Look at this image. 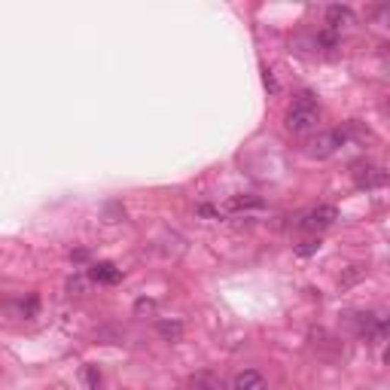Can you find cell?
<instances>
[{"label": "cell", "instance_id": "ba28073f", "mask_svg": "<svg viewBox=\"0 0 390 390\" xmlns=\"http://www.w3.org/2000/svg\"><path fill=\"white\" fill-rule=\"evenodd\" d=\"M262 198L259 195H232L229 202L223 204L226 214H247V210H259Z\"/></svg>", "mask_w": 390, "mask_h": 390}, {"label": "cell", "instance_id": "277c9868", "mask_svg": "<svg viewBox=\"0 0 390 390\" xmlns=\"http://www.w3.org/2000/svg\"><path fill=\"white\" fill-rule=\"evenodd\" d=\"M354 183L357 189H381L387 183V171H381L378 165H354Z\"/></svg>", "mask_w": 390, "mask_h": 390}, {"label": "cell", "instance_id": "5b68a950", "mask_svg": "<svg viewBox=\"0 0 390 390\" xmlns=\"http://www.w3.org/2000/svg\"><path fill=\"white\" fill-rule=\"evenodd\" d=\"M89 278L95 283H119L122 281V268H116L113 262H91L89 266Z\"/></svg>", "mask_w": 390, "mask_h": 390}, {"label": "cell", "instance_id": "52a82bcc", "mask_svg": "<svg viewBox=\"0 0 390 390\" xmlns=\"http://www.w3.org/2000/svg\"><path fill=\"white\" fill-rule=\"evenodd\" d=\"M354 22V10L351 6H342V3H332V6H326V28L329 31H342L345 25H351Z\"/></svg>", "mask_w": 390, "mask_h": 390}, {"label": "cell", "instance_id": "ac0fdd59", "mask_svg": "<svg viewBox=\"0 0 390 390\" xmlns=\"http://www.w3.org/2000/svg\"><path fill=\"white\" fill-rule=\"evenodd\" d=\"M74 259H76V262H83V259H89V250H74Z\"/></svg>", "mask_w": 390, "mask_h": 390}, {"label": "cell", "instance_id": "8fae6325", "mask_svg": "<svg viewBox=\"0 0 390 390\" xmlns=\"http://www.w3.org/2000/svg\"><path fill=\"white\" fill-rule=\"evenodd\" d=\"M317 250H321V241L317 238H308V241H302V244H296V253H299V257H314Z\"/></svg>", "mask_w": 390, "mask_h": 390}, {"label": "cell", "instance_id": "9c48e42d", "mask_svg": "<svg viewBox=\"0 0 390 390\" xmlns=\"http://www.w3.org/2000/svg\"><path fill=\"white\" fill-rule=\"evenodd\" d=\"M193 390H226V384L217 372H198L193 378Z\"/></svg>", "mask_w": 390, "mask_h": 390}, {"label": "cell", "instance_id": "8992f818", "mask_svg": "<svg viewBox=\"0 0 390 390\" xmlns=\"http://www.w3.org/2000/svg\"><path fill=\"white\" fill-rule=\"evenodd\" d=\"M232 390H268V381L257 369H244V372H238L232 378Z\"/></svg>", "mask_w": 390, "mask_h": 390}, {"label": "cell", "instance_id": "2e32d148", "mask_svg": "<svg viewBox=\"0 0 390 390\" xmlns=\"http://www.w3.org/2000/svg\"><path fill=\"white\" fill-rule=\"evenodd\" d=\"M67 290H70V293H74V290H76V293H83V278H74V281H67Z\"/></svg>", "mask_w": 390, "mask_h": 390}, {"label": "cell", "instance_id": "30bf717a", "mask_svg": "<svg viewBox=\"0 0 390 390\" xmlns=\"http://www.w3.org/2000/svg\"><path fill=\"white\" fill-rule=\"evenodd\" d=\"M155 329H159V336L165 338V342H180V336H183L180 321H155Z\"/></svg>", "mask_w": 390, "mask_h": 390}, {"label": "cell", "instance_id": "5bb4252c", "mask_svg": "<svg viewBox=\"0 0 390 390\" xmlns=\"http://www.w3.org/2000/svg\"><path fill=\"white\" fill-rule=\"evenodd\" d=\"M363 274H366L363 268H360V266H354V272H347L345 278H338V283H342V287H351V283H354V281H360V278H363Z\"/></svg>", "mask_w": 390, "mask_h": 390}, {"label": "cell", "instance_id": "e0dca14e", "mask_svg": "<svg viewBox=\"0 0 390 390\" xmlns=\"http://www.w3.org/2000/svg\"><path fill=\"white\" fill-rule=\"evenodd\" d=\"M134 308H138V311H153V302H150V299H140L138 305H134Z\"/></svg>", "mask_w": 390, "mask_h": 390}, {"label": "cell", "instance_id": "9a60e30c", "mask_svg": "<svg viewBox=\"0 0 390 390\" xmlns=\"http://www.w3.org/2000/svg\"><path fill=\"white\" fill-rule=\"evenodd\" d=\"M262 83H266V89L272 91V95H278V91H281V86H278V80H274L272 70H262Z\"/></svg>", "mask_w": 390, "mask_h": 390}, {"label": "cell", "instance_id": "7c38bea8", "mask_svg": "<svg viewBox=\"0 0 390 390\" xmlns=\"http://www.w3.org/2000/svg\"><path fill=\"white\" fill-rule=\"evenodd\" d=\"M37 308H40V299H37V296H28V299L19 302V311H22V317H34V314H37Z\"/></svg>", "mask_w": 390, "mask_h": 390}, {"label": "cell", "instance_id": "3957f363", "mask_svg": "<svg viewBox=\"0 0 390 390\" xmlns=\"http://www.w3.org/2000/svg\"><path fill=\"white\" fill-rule=\"evenodd\" d=\"M347 144V131L345 129H332V131H323V134H317L314 140H311V155H317V159H326V155H332L338 150V147H345Z\"/></svg>", "mask_w": 390, "mask_h": 390}, {"label": "cell", "instance_id": "6da1fadb", "mask_svg": "<svg viewBox=\"0 0 390 390\" xmlns=\"http://www.w3.org/2000/svg\"><path fill=\"white\" fill-rule=\"evenodd\" d=\"M317 122H321V107H317L314 95H308V91L296 95V101L287 110V129L293 134H305L317 129Z\"/></svg>", "mask_w": 390, "mask_h": 390}, {"label": "cell", "instance_id": "7a4b0ae2", "mask_svg": "<svg viewBox=\"0 0 390 390\" xmlns=\"http://www.w3.org/2000/svg\"><path fill=\"white\" fill-rule=\"evenodd\" d=\"M338 219V210L332 204H317V208L305 210V214L296 217V229L308 232V235H321L323 229H329L332 223Z\"/></svg>", "mask_w": 390, "mask_h": 390}, {"label": "cell", "instance_id": "4fadbf2b", "mask_svg": "<svg viewBox=\"0 0 390 390\" xmlns=\"http://www.w3.org/2000/svg\"><path fill=\"white\" fill-rule=\"evenodd\" d=\"M86 381L91 390H101V372H98L95 366H86Z\"/></svg>", "mask_w": 390, "mask_h": 390}]
</instances>
